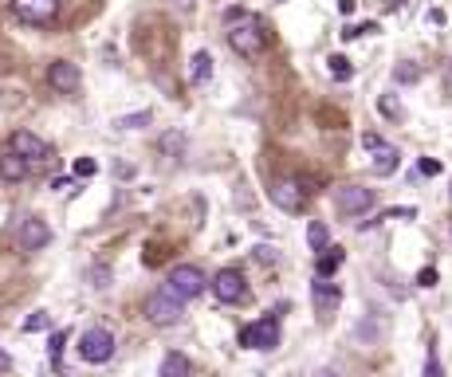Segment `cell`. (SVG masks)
Instances as JSON below:
<instances>
[{"label":"cell","mask_w":452,"mask_h":377,"mask_svg":"<svg viewBox=\"0 0 452 377\" xmlns=\"http://www.w3.org/2000/svg\"><path fill=\"white\" fill-rule=\"evenodd\" d=\"M9 150L20 153V158H28V161L48 158V142H43V138H35L32 130H16V134L9 138Z\"/></svg>","instance_id":"cell-12"},{"label":"cell","mask_w":452,"mask_h":377,"mask_svg":"<svg viewBox=\"0 0 452 377\" xmlns=\"http://www.w3.org/2000/svg\"><path fill=\"white\" fill-rule=\"evenodd\" d=\"M94 173H99L94 158H79V161H75V177H94Z\"/></svg>","instance_id":"cell-28"},{"label":"cell","mask_w":452,"mask_h":377,"mask_svg":"<svg viewBox=\"0 0 452 377\" xmlns=\"http://www.w3.org/2000/svg\"><path fill=\"white\" fill-rule=\"evenodd\" d=\"M417 79H421V67H417V63H397V67H393V83L409 87V83H417Z\"/></svg>","instance_id":"cell-23"},{"label":"cell","mask_w":452,"mask_h":377,"mask_svg":"<svg viewBox=\"0 0 452 377\" xmlns=\"http://www.w3.org/2000/svg\"><path fill=\"white\" fill-rule=\"evenodd\" d=\"M209 79H213V55L209 51H193V59H189V83L205 87Z\"/></svg>","instance_id":"cell-15"},{"label":"cell","mask_w":452,"mask_h":377,"mask_svg":"<svg viewBox=\"0 0 452 377\" xmlns=\"http://www.w3.org/2000/svg\"><path fill=\"white\" fill-rule=\"evenodd\" d=\"M162 377H193V366H189V358L181 350H170L162 358Z\"/></svg>","instance_id":"cell-16"},{"label":"cell","mask_w":452,"mask_h":377,"mask_svg":"<svg viewBox=\"0 0 452 377\" xmlns=\"http://www.w3.org/2000/svg\"><path fill=\"white\" fill-rule=\"evenodd\" d=\"M63 342H67V334H52V366H60V354H63Z\"/></svg>","instance_id":"cell-30"},{"label":"cell","mask_w":452,"mask_h":377,"mask_svg":"<svg viewBox=\"0 0 452 377\" xmlns=\"http://www.w3.org/2000/svg\"><path fill=\"white\" fill-rule=\"evenodd\" d=\"M48 87H52L55 94H75L79 87H83V71H79V63L55 59L52 67H48Z\"/></svg>","instance_id":"cell-7"},{"label":"cell","mask_w":452,"mask_h":377,"mask_svg":"<svg viewBox=\"0 0 452 377\" xmlns=\"http://www.w3.org/2000/svg\"><path fill=\"white\" fill-rule=\"evenodd\" d=\"M397 161H401V153L393 150V146H382V150H374V173L377 177H390L393 169H397Z\"/></svg>","instance_id":"cell-17"},{"label":"cell","mask_w":452,"mask_h":377,"mask_svg":"<svg viewBox=\"0 0 452 377\" xmlns=\"http://www.w3.org/2000/svg\"><path fill=\"white\" fill-rule=\"evenodd\" d=\"M264 43H268V35L252 16H244L236 28H228V48L236 51V55H244V59H256L260 51H264Z\"/></svg>","instance_id":"cell-1"},{"label":"cell","mask_w":452,"mask_h":377,"mask_svg":"<svg viewBox=\"0 0 452 377\" xmlns=\"http://www.w3.org/2000/svg\"><path fill=\"white\" fill-rule=\"evenodd\" d=\"M91 287H111V268L106 263H94L91 268Z\"/></svg>","instance_id":"cell-26"},{"label":"cell","mask_w":452,"mask_h":377,"mask_svg":"<svg viewBox=\"0 0 452 377\" xmlns=\"http://www.w3.org/2000/svg\"><path fill=\"white\" fill-rule=\"evenodd\" d=\"M272 201L280 204L283 212H303L307 193H303V185H299V181H275L272 185Z\"/></svg>","instance_id":"cell-11"},{"label":"cell","mask_w":452,"mask_h":377,"mask_svg":"<svg viewBox=\"0 0 452 377\" xmlns=\"http://www.w3.org/2000/svg\"><path fill=\"white\" fill-rule=\"evenodd\" d=\"M52 327V315H48V310H35V315H28L24 319V330L28 334H35V330H48Z\"/></svg>","instance_id":"cell-25"},{"label":"cell","mask_w":452,"mask_h":377,"mask_svg":"<svg viewBox=\"0 0 452 377\" xmlns=\"http://www.w3.org/2000/svg\"><path fill=\"white\" fill-rule=\"evenodd\" d=\"M311 299H315V310H319V315H334V310H338V302H342V291H338V287H334L326 275H319L315 287H311Z\"/></svg>","instance_id":"cell-13"},{"label":"cell","mask_w":452,"mask_h":377,"mask_svg":"<svg viewBox=\"0 0 452 377\" xmlns=\"http://www.w3.org/2000/svg\"><path fill=\"white\" fill-rule=\"evenodd\" d=\"M12 12L24 24H52L60 16V0H12Z\"/></svg>","instance_id":"cell-8"},{"label":"cell","mask_w":452,"mask_h":377,"mask_svg":"<svg viewBox=\"0 0 452 377\" xmlns=\"http://www.w3.org/2000/svg\"><path fill=\"white\" fill-rule=\"evenodd\" d=\"M209 287V279H205V271L201 268H193V263H177V268L170 271V279H165V291H173L181 302L185 299H197V295Z\"/></svg>","instance_id":"cell-2"},{"label":"cell","mask_w":452,"mask_h":377,"mask_svg":"<svg viewBox=\"0 0 452 377\" xmlns=\"http://www.w3.org/2000/svg\"><path fill=\"white\" fill-rule=\"evenodd\" d=\"M342 260H346V256H342V248H323V256H319V275L331 279L334 271L342 268Z\"/></svg>","instance_id":"cell-19"},{"label":"cell","mask_w":452,"mask_h":377,"mask_svg":"<svg viewBox=\"0 0 452 377\" xmlns=\"http://www.w3.org/2000/svg\"><path fill=\"white\" fill-rule=\"evenodd\" d=\"M32 173V161L28 158H20V153H0V177L4 181H24V177Z\"/></svg>","instance_id":"cell-14"},{"label":"cell","mask_w":452,"mask_h":377,"mask_svg":"<svg viewBox=\"0 0 452 377\" xmlns=\"http://www.w3.org/2000/svg\"><path fill=\"white\" fill-rule=\"evenodd\" d=\"M374 189H366V185H338L334 189V209L342 212V217H362V212L374 209Z\"/></svg>","instance_id":"cell-4"},{"label":"cell","mask_w":452,"mask_h":377,"mask_svg":"<svg viewBox=\"0 0 452 377\" xmlns=\"http://www.w3.org/2000/svg\"><path fill=\"white\" fill-rule=\"evenodd\" d=\"M213 291H216V299H221V302H244V299H248L244 271H236V268H224V271H216V279H213Z\"/></svg>","instance_id":"cell-9"},{"label":"cell","mask_w":452,"mask_h":377,"mask_svg":"<svg viewBox=\"0 0 452 377\" xmlns=\"http://www.w3.org/2000/svg\"><path fill=\"white\" fill-rule=\"evenodd\" d=\"M240 342H244L248 350H275V346H280V319H275V315H264L260 322L240 330Z\"/></svg>","instance_id":"cell-5"},{"label":"cell","mask_w":452,"mask_h":377,"mask_svg":"<svg viewBox=\"0 0 452 377\" xmlns=\"http://www.w3.org/2000/svg\"><path fill=\"white\" fill-rule=\"evenodd\" d=\"M370 32H377V24H346L342 40H358V35H370Z\"/></svg>","instance_id":"cell-27"},{"label":"cell","mask_w":452,"mask_h":377,"mask_svg":"<svg viewBox=\"0 0 452 377\" xmlns=\"http://www.w3.org/2000/svg\"><path fill=\"white\" fill-rule=\"evenodd\" d=\"M377 110H382L385 118H393V122H397V118H405V110H401V102L393 99V94H382V99H377Z\"/></svg>","instance_id":"cell-24"},{"label":"cell","mask_w":452,"mask_h":377,"mask_svg":"<svg viewBox=\"0 0 452 377\" xmlns=\"http://www.w3.org/2000/svg\"><path fill=\"white\" fill-rule=\"evenodd\" d=\"M114 354V334L106 327H91L83 330V338H79V358L91 361V366H103V361H111Z\"/></svg>","instance_id":"cell-3"},{"label":"cell","mask_w":452,"mask_h":377,"mask_svg":"<svg viewBox=\"0 0 452 377\" xmlns=\"http://www.w3.org/2000/svg\"><path fill=\"white\" fill-rule=\"evenodd\" d=\"M145 315H150V322H158V327H177L181 322V299L173 291H158V295H150V302H145Z\"/></svg>","instance_id":"cell-6"},{"label":"cell","mask_w":452,"mask_h":377,"mask_svg":"<svg viewBox=\"0 0 452 377\" xmlns=\"http://www.w3.org/2000/svg\"><path fill=\"white\" fill-rule=\"evenodd\" d=\"M417 287H436V271H433V268L417 271Z\"/></svg>","instance_id":"cell-31"},{"label":"cell","mask_w":452,"mask_h":377,"mask_svg":"<svg viewBox=\"0 0 452 377\" xmlns=\"http://www.w3.org/2000/svg\"><path fill=\"white\" fill-rule=\"evenodd\" d=\"M425 377H444V369H441V361H436L433 350H429V358H425Z\"/></svg>","instance_id":"cell-29"},{"label":"cell","mask_w":452,"mask_h":377,"mask_svg":"<svg viewBox=\"0 0 452 377\" xmlns=\"http://www.w3.org/2000/svg\"><path fill=\"white\" fill-rule=\"evenodd\" d=\"M9 369H12V358H9L4 350H0V373H9Z\"/></svg>","instance_id":"cell-35"},{"label":"cell","mask_w":452,"mask_h":377,"mask_svg":"<svg viewBox=\"0 0 452 377\" xmlns=\"http://www.w3.org/2000/svg\"><path fill=\"white\" fill-rule=\"evenodd\" d=\"M448 197H452V193H448Z\"/></svg>","instance_id":"cell-37"},{"label":"cell","mask_w":452,"mask_h":377,"mask_svg":"<svg viewBox=\"0 0 452 377\" xmlns=\"http://www.w3.org/2000/svg\"><path fill=\"white\" fill-rule=\"evenodd\" d=\"M421 173H425V177H436V173H441V161H433V158H421Z\"/></svg>","instance_id":"cell-32"},{"label":"cell","mask_w":452,"mask_h":377,"mask_svg":"<svg viewBox=\"0 0 452 377\" xmlns=\"http://www.w3.org/2000/svg\"><path fill=\"white\" fill-rule=\"evenodd\" d=\"M307 244H311L315 251L331 248V228H326L323 220H311V224H307Z\"/></svg>","instance_id":"cell-20"},{"label":"cell","mask_w":452,"mask_h":377,"mask_svg":"<svg viewBox=\"0 0 452 377\" xmlns=\"http://www.w3.org/2000/svg\"><path fill=\"white\" fill-rule=\"evenodd\" d=\"M326 71H331V79H338V83H346V79L354 75V67H350L346 55H331L326 59Z\"/></svg>","instance_id":"cell-22"},{"label":"cell","mask_w":452,"mask_h":377,"mask_svg":"<svg viewBox=\"0 0 452 377\" xmlns=\"http://www.w3.org/2000/svg\"><path fill=\"white\" fill-rule=\"evenodd\" d=\"M52 189H55V193H71V189H75V181H71V177H55Z\"/></svg>","instance_id":"cell-33"},{"label":"cell","mask_w":452,"mask_h":377,"mask_svg":"<svg viewBox=\"0 0 452 377\" xmlns=\"http://www.w3.org/2000/svg\"><path fill=\"white\" fill-rule=\"evenodd\" d=\"M158 150H162V158H181V153H185V134H181V130H165Z\"/></svg>","instance_id":"cell-18"},{"label":"cell","mask_w":452,"mask_h":377,"mask_svg":"<svg viewBox=\"0 0 452 377\" xmlns=\"http://www.w3.org/2000/svg\"><path fill=\"white\" fill-rule=\"evenodd\" d=\"M150 122H154L150 110H134V114H122L114 126H118V130H142V126H150Z\"/></svg>","instance_id":"cell-21"},{"label":"cell","mask_w":452,"mask_h":377,"mask_svg":"<svg viewBox=\"0 0 452 377\" xmlns=\"http://www.w3.org/2000/svg\"><path fill=\"white\" fill-rule=\"evenodd\" d=\"M338 9H342V12H346V16H350V12H354V0H338Z\"/></svg>","instance_id":"cell-36"},{"label":"cell","mask_w":452,"mask_h":377,"mask_svg":"<svg viewBox=\"0 0 452 377\" xmlns=\"http://www.w3.org/2000/svg\"><path fill=\"white\" fill-rule=\"evenodd\" d=\"M48 244H52V228H48L43 217H28L20 224V251H40Z\"/></svg>","instance_id":"cell-10"},{"label":"cell","mask_w":452,"mask_h":377,"mask_svg":"<svg viewBox=\"0 0 452 377\" xmlns=\"http://www.w3.org/2000/svg\"><path fill=\"white\" fill-rule=\"evenodd\" d=\"M362 146H366V150H382V138H377V134H362Z\"/></svg>","instance_id":"cell-34"}]
</instances>
